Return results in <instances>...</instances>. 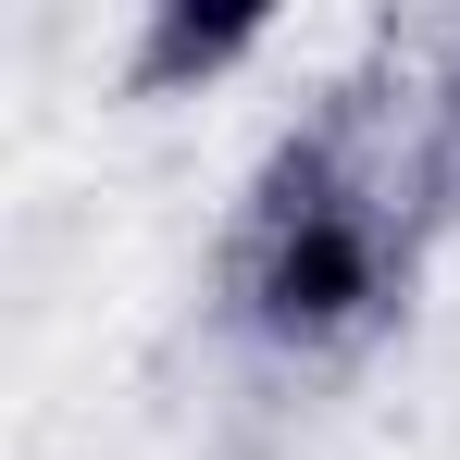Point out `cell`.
I'll return each instance as SVG.
<instances>
[{
  "label": "cell",
  "mask_w": 460,
  "mask_h": 460,
  "mask_svg": "<svg viewBox=\"0 0 460 460\" xmlns=\"http://www.w3.org/2000/svg\"><path fill=\"white\" fill-rule=\"evenodd\" d=\"M249 50H261V13H249V0H212V13H199V0H162L150 25H137L125 87H137V100H187V87L236 75Z\"/></svg>",
  "instance_id": "2"
},
{
  "label": "cell",
  "mask_w": 460,
  "mask_h": 460,
  "mask_svg": "<svg viewBox=\"0 0 460 460\" xmlns=\"http://www.w3.org/2000/svg\"><path fill=\"white\" fill-rule=\"evenodd\" d=\"M411 261H423V225L398 212L374 150L336 112H299L261 150L249 212H236V311H249V336L349 349V336H374L411 299Z\"/></svg>",
  "instance_id": "1"
},
{
  "label": "cell",
  "mask_w": 460,
  "mask_h": 460,
  "mask_svg": "<svg viewBox=\"0 0 460 460\" xmlns=\"http://www.w3.org/2000/svg\"><path fill=\"white\" fill-rule=\"evenodd\" d=\"M411 212L423 236L460 225V25L436 38V87H423V162H411Z\"/></svg>",
  "instance_id": "3"
}]
</instances>
